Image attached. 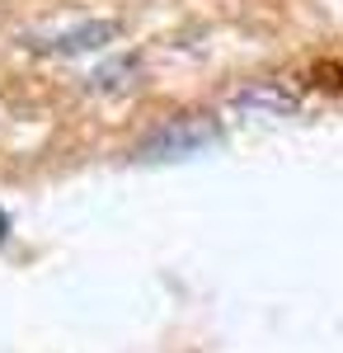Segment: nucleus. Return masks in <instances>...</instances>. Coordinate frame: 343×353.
Masks as SVG:
<instances>
[{"label":"nucleus","instance_id":"f257e3e1","mask_svg":"<svg viewBox=\"0 0 343 353\" xmlns=\"http://www.w3.org/2000/svg\"><path fill=\"white\" fill-rule=\"evenodd\" d=\"M221 141V123L207 118V113H179L169 123H160L156 132L136 146V161L141 165H174V161H188L198 151H207Z\"/></svg>","mask_w":343,"mask_h":353},{"label":"nucleus","instance_id":"f03ea898","mask_svg":"<svg viewBox=\"0 0 343 353\" xmlns=\"http://www.w3.org/2000/svg\"><path fill=\"white\" fill-rule=\"evenodd\" d=\"M123 28L118 19H52L24 33V48L43 57H80V52H99L118 38Z\"/></svg>","mask_w":343,"mask_h":353},{"label":"nucleus","instance_id":"7ed1b4c3","mask_svg":"<svg viewBox=\"0 0 343 353\" xmlns=\"http://www.w3.org/2000/svg\"><path fill=\"white\" fill-rule=\"evenodd\" d=\"M236 109L264 113V118H287V113H296V99L287 90H278V85H249V90L236 94Z\"/></svg>","mask_w":343,"mask_h":353},{"label":"nucleus","instance_id":"20e7f679","mask_svg":"<svg viewBox=\"0 0 343 353\" xmlns=\"http://www.w3.org/2000/svg\"><path fill=\"white\" fill-rule=\"evenodd\" d=\"M136 76H141V61L136 57H118V61H108V66H99L90 76V90H127Z\"/></svg>","mask_w":343,"mask_h":353},{"label":"nucleus","instance_id":"39448f33","mask_svg":"<svg viewBox=\"0 0 343 353\" xmlns=\"http://www.w3.org/2000/svg\"><path fill=\"white\" fill-rule=\"evenodd\" d=\"M5 236H10V217L0 212V241H5Z\"/></svg>","mask_w":343,"mask_h":353}]
</instances>
